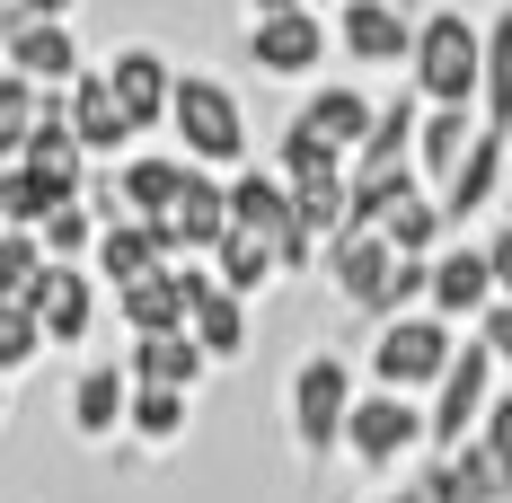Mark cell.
I'll use <instances>...</instances> for the list:
<instances>
[{"label": "cell", "mask_w": 512, "mask_h": 503, "mask_svg": "<svg viewBox=\"0 0 512 503\" xmlns=\"http://www.w3.org/2000/svg\"><path fill=\"white\" fill-rule=\"evenodd\" d=\"M504 168H512V133H495V124H477V142H468V159L433 186L442 195V212H451V230H468L486 203L504 195Z\"/></svg>", "instance_id": "cell-16"}, {"label": "cell", "mask_w": 512, "mask_h": 503, "mask_svg": "<svg viewBox=\"0 0 512 503\" xmlns=\"http://www.w3.org/2000/svg\"><path fill=\"white\" fill-rule=\"evenodd\" d=\"M354 362L345 353H301L292 362V389H283V424H292V451L301 459H336L345 451V415H354Z\"/></svg>", "instance_id": "cell-3"}, {"label": "cell", "mask_w": 512, "mask_h": 503, "mask_svg": "<svg viewBox=\"0 0 512 503\" xmlns=\"http://www.w3.org/2000/svg\"><path fill=\"white\" fill-rule=\"evenodd\" d=\"M415 486H424V503H512V486H504V468L486 459V442L424 451L415 459Z\"/></svg>", "instance_id": "cell-15"}, {"label": "cell", "mask_w": 512, "mask_h": 503, "mask_svg": "<svg viewBox=\"0 0 512 503\" xmlns=\"http://www.w3.org/2000/svg\"><path fill=\"white\" fill-rule=\"evenodd\" d=\"M159 230H168V248H177V256H212L221 239H230V177H221V168H195Z\"/></svg>", "instance_id": "cell-19"}, {"label": "cell", "mask_w": 512, "mask_h": 503, "mask_svg": "<svg viewBox=\"0 0 512 503\" xmlns=\"http://www.w3.org/2000/svg\"><path fill=\"white\" fill-rule=\"evenodd\" d=\"M186 177H195L186 151H124L115 159V195H124V212H142V221H168V203L186 195Z\"/></svg>", "instance_id": "cell-24"}, {"label": "cell", "mask_w": 512, "mask_h": 503, "mask_svg": "<svg viewBox=\"0 0 512 503\" xmlns=\"http://www.w3.org/2000/svg\"><path fill=\"white\" fill-rule=\"evenodd\" d=\"M477 124H486L477 106H424V133H415V177H424V186H442V177L468 159Z\"/></svg>", "instance_id": "cell-28"}, {"label": "cell", "mask_w": 512, "mask_h": 503, "mask_svg": "<svg viewBox=\"0 0 512 503\" xmlns=\"http://www.w3.org/2000/svg\"><path fill=\"white\" fill-rule=\"evenodd\" d=\"M177 274H186V327H195V345L212 353V362H239L248 353V309L239 292H221V274H212L204 256H177Z\"/></svg>", "instance_id": "cell-13"}, {"label": "cell", "mask_w": 512, "mask_h": 503, "mask_svg": "<svg viewBox=\"0 0 512 503\" xmlns=\"http://www.w3.org/2000/svg\"><path fill=\"white\" fill-rule=\"evenodd\" d=\"M124 371L151 380V389H204L212 353L195 345V327H177V336H124Z\"/></svg>", "instance_id": "cell-25"}, {"label": "cell", "mask_w": 512, "mask_h": 503, "mask_svg": "<svg viewBox=\"0 0 512 503\" xmlns=\"http://www.w3.org/2000/svg\"><path fill=\"white\" fill-rule=\"evenodd\" d=\"M98 71L115 80V98H124V115H133L142 133H159V124H168V106H177V62H168L159 45H115Z\"/></svg>", "instance_id": "cell-14"}, {"label": "cell", "mask_w": 512, "mask_h": 503, "mask_svg": "<svg viewBox=\"0 0 512 503\" xmlns=\"http://www.w3.org/2000/svg\"><path fill=\"white\" fill-rule=\"evenodd\" d=\"M98 283L106 292H124V283H142V274H159V265H177V248H168V230L159 221H142V212H124V221H106L98 230Z\"/></svg>", "instance_id": "cell-21"}, {"label": "cell", "mask_w": 512, "mask_h": 503, "mask_svg": "<svg viewBox=\"0 0 512 503\" xmlns=\"http://www.w3.org/2000/svg\"><path fill=\"white\" fill-rule=\"evenodd\" d=\"M124 415H133V371L124 362H80V380H71V433L106 451V442H124Z\"/></svg>", "instance_id": "cell-17"}, {"label": "cell", "mask_w": 512, "mask_h": 503, "mask_svg": "<svg viewBox=\"0 0 512 503\" xmlns=\"http://www.w3.org/2000/svg\"><path fill=\"white\" fill-rule=\"evenodd\" d=\"M318 265H327V283L345 292V309H362L371 327L389 318V283H398V248H389L380 230H336Z\"/></svg>", "instance_id": "cell-11"}, {"label": "cell", "mask_w": 512, "mask_h": 503, "mask_svg": "<svg viewBox=\"0 0 512 503\" xmlns=\"http://www.w3.org/2000/svg\"><path fill=\"white\" fill-rule=\"evenodd\" d=\"M71 195H89V177H62V168H36V159H0V230H45V212Z\"/></svg>", "instance_id": "cell-23"}, {"label": "cell", "mask_w": 512, "mask_h": 503, "mask_svg": "<svg viewBox=\"0 0 512 503\" xmlns=\"http://www.w3.org/2000/svg\"><path fill=\"white\" fill-rule=\"evenodd\" d=\"M309 9H336V0H309Z\"/></svg>", "instance_id": "cell-45"}, {"label": "cell", "mask_w": 512, "mask_h": 503, "mask_svg": "<svg viewBox=\"0 0 512 503\" xmlns=\"http://www.w3.org/2000/svg\"><path fill=\"white\" fill-rule=\"evenodd\" d=\"M53 89H36L27 71H9L0 62V159H27V142H36V115H45Z\"/></svg>", "instance_id": "cell-33"}, {"label": "cell", "mask_w": 512, "mask_h": 503, "mask_svg": "<svg viewBox=\"0 0 512 503\" xmlns=\"http://www.w3.org/2000/svg\"><path fill=\"white\" fill-rule=\"evenodd\" d=\"M380 503H424V486H415V477H407V486H389V495H380Z\"/></svg>", "instance_id": "cell-43"}, {"label": "cell", "mask_w": 512, "mask_h": 503, "mask_svg": "<svg viewBox=\"0 0 512 503\" xmlns=\"http://www.w3.org/2000/svg\"><path fill=\"white\" fill-rule=\"evenodd\" d=\"M186 424H195V389H151V380H133V415H124V442L133 451H177L186 442Z\"/></svg>", "instance_id": "cell-27"}, {"label": "cell", "mask_w": 512, "mask_h": 503, "mask_svg": "<svg viewBox=\"0 0 512 503\" xmlns=\"http://www.w3.org/2000/svg\"><path fill=\"white\" fill-rule=\"evenodd\" d=\"M301 124L318 133V142H327V151H345V159H354L362 142H371V124H380V98H371V89H354V80H309Z\"/></svg>", "instance_id": "cell-20"}, {"label": "cell", "mask_w": 512, "mask_h": 503, "mask_svg": "<svg viewBox=\"0 0 512 503\" xmlns=\"http://www.w3.org/2000/svg\"><path fill=\"white\" fill-rule=\"evenodd\" d=\"M168 133H177V151L195 159V168H248L256 133H248V106L239 89L221 80V71H177V106H168Z\"/></svg>", "instance_id": "cell-2"}, {"label": "cell", "mask_w": 512, "mask_h": 503, "mask_svg": "<svg viewBox=\"0 0 512 503\" xmlns=\"http://www.w3.org/2000/svg\"><path fill=\"white\" fill-rule=\"evenodd\" d=\"M398 9H415V0H398Z\"/></svg>", "instance_id": "cell-46"}, {"label": "cell", "mask_w": 512, "mask_h": 503, "mask_svg": "<svg viewBox=\"0 0 512 503\" xmlns=\"http://www.w3.org/2000/svg\"><path fill=\"white\" fill-rule=\"evenodd\" d=\"M71 98V124H80V142H89V159H124V151H142V124L124 115V98H115V80H106L98 62L62 89Z\"/></svg>", "instance_id": "cell-18"}, {"label": "cell", "mask_w": 512, "mask_h": 503, "mask_svg": "<svg viewBox=\"0 0 512 503\" xmlns=\"http://www.w3.org/2000/svg\"><path fill=\"white\" fill-rule=\"evenodd\" d=\"M115 318H124V336H177V327H186V274L159 265L142 283H124V292H115Z\"/></svg>", "instance_id": "cell-26"}, {"label": "cell", "mask_w": 512, "mask_h": 503, "mask_svg": "<svg viewBox=\"0 0 512 503\" xmlns=\"http://www.w3.org/2000/svg\"><path fill=\"white\" fill-rule=\"evenodd\" d=\"M45 353H53L45 318H36V309H27V301H0V371L18 380V371H36Z\"/></svg>", "instance_id": "cell-35"}, {"label": "cell", "mask_w": 512, "mask_h": 503, "mask_svg": "<svg viewBox=\"0 0 512 503\" xmlns=\"http://www.w3.org/2000/svg\"><path fill=\"white\" fill-rule=\"evenodd\" d=\"M98 203L89 195H71V203H53L45 212V230H36V239H45V256H62V265H89V256H98Z\"/></svg>", "instance_id": "cell-34"}, {"label": "cell", "mask_w": 512, "mask_h": 503, "mask_svg": "<svg viewBox=\"0 0 512 503\" xmlns=\"http://www.w3.org/2000/svg\"><path fill=\"white\" fill-rule=\"evenodd\" d=\"M415 133H424V98L415 89L380 98V124H371V142L354 151V168H415Z\"/></svg>", "instance_id": "cell-29"}, {"label": "cell", "mask_w": 512, "mask_h": 503, "mask_svg": "<svg viewBox=\"0 0 512 503\" xmlns=\"http://www.w3.org/2000/svg\"><path fill=\"white\" fill-rule=\"evenodd\" d=\"M477 115L495 133H512V0L486 18V89H477Z\"/></svg>", "instance_id": "cell-32"}, {"label": "cell", "mask_w": 512, "mask_h": 503, "mask_svg": "<svg viewBox=\"0 0 512 503\" xmlns=\"http://www.w3.org/2000/svg\"><path fill=\"white\" fill-rule=\"evenodd\" d=\"M477 336H486V353L512 371V301H486V318H477Z\"/></svg>", "instance_id": "cell-39"}, {"label": "cell", "mask_w": 512, "mask_h": 503, "mask_svg": "<svg viewBox=\"0 0 512 503\" xmlns=\"http://www.w3.org/2000/svg\"><path fill=\"white\" fill-rule=\"evenodd\" d=\"M451 353H460V327H451V318H433V309L380 318V327H371V389L433 398V380L451 371Z\"/></svg>", "instance_id": "cell-6"}, {"label": "cell", "mask_w": 512, "mask_h": 503, "mask_svg": "<svg viewBox=\"0 0 512 503\" xmlns=\"http://www.w3.org/2000/svg\"><path fill=\"white\" fill-rule=\"evenodd\" d=\"M477 442H486V459L504 468V486H512V389H495V406H486V424H477Z\"/></svg>", "instance_id": "cell-38"}, {"label": "cell", "mask_w": 512, "mask_h": 503, "mask_svg": "<svg viewBox=\"0 0 512 503\" xmlns=\"http://www.w3.org/2000/svg\"><path fill=\"white\" fill-rule=\"evenodd\" d=\"M0 18H80V0H9Z\"/></svg>", "instance_id": "cell-41"}, {"label": "cell", "mask_w": 512, "mask_h": 503, "mask_svg": "<svg viewBox=\"0 0 512 503\" xmlns=\"http://www.w3.org/2000/svg\"><path fill=\"white\" fill-rule=\"evenodd\" d=\"M204 265L221 274V292H239V301H256V292H274V283H283V256L265 248V239H248V230H230Z\"/></svg>", "instance_id": "cell-31"}, {"label": "cell", "mask_w": 512, "mask_h": 503, "mask_svg": "<svg viewBox=\"0 0 512 503\" xmlns=\"http://www.w3.org/2000/svg\"><path fill=\"white\" fill-rule=\"evenodd\" d=\"M486 301H504V292H495V265H486V239H477V248H442V256H433V301H424L433 318L477 327Z\"/></svg>", "instance_id": "cell-22"}, {"label": "cell", "mask_w": 512, "mask_h": 503, "mask_svg": "<svg viewBox=\"0 0 512 503\" xmlns=\"http://www.w3.org/2000/svg\"><path fill=\"white\" fill-rule=\"evenodd\" d=\"M230 230H248V239H265V248L283 256V274H309L318 265V239H309V221H301V203H292V177L283 168H230Z\"/></svg>", "instance_id": "cell-4"}, {"label": "cell", "mask_w": 512, "mask_h": 503, "mask_svg": "<svg viewBox=\"0 0 512 503\" xmlns=\"http://www.w3.org/2000/svg\"><path fill=\"white\" fill-rule=\"evenodd\" d=\"M486 265H495V292L512 301V221H504V230H486Z\"/></svg>", "instance_id": "cell-40"}, {"label": "cell", "mask_w": 512, "mask_h": 503, "mask_svg": "<svg viewBox=\"0 0 512 503\" xmlns=\"http://www.w3.org/2000/svg\"><path fill=\"white\" fill-rule=\"evenodd\" d=\"M495 380H504V362H495L486 336L468 327L460 353H451V371H442V380H433V398H424V415H433V451L477 442V424H486V406H495Z\"/></svg>", "instance_id": "cell-7"}, {"label": "cell", "mask_w": 512, "mask_h": 503, "mask_svg": "<svg viewBox=\"0 0 512 503\" xmlns=\"http://www.w3.org/2000/svg\"><path fill=\"white\" fill-rule=\"evenodd\" d=\"M27 309L45 318L53 353H80L89 336H98V309H106V283H98V265H62V256H45V274L27 283Z\"/></svg>", "instance_id": "cell-9"}, {"label": "cell", "mask_w": 512, "mask_h": 503, "mask_svg": "<svg viewBox=\"0 0 512 503\" xmlns=\"http://www.w3.org/2000/svg\"><path fill=\"white\" fill-rule=\"evenodd\" d=\"M0 424H9V371H0Z\"/></svg>", "instance_id": "cell-44"}, {"label": "cell", "mask_w": 512, "mask_h": 503, "mask_svg": "<svg viewBox=\"0 0 512 503\" xmlns=\"http://www.w3.org/2000/svg\"><path fill=\"white\" fill-rule=\"evenodd\" d=\"M0 9H9V0H0Z\"/></svg>", "instance_id": "cell-47"}, {"label": "cell", "mask_w": 512, "mask_h": 503, "mask_svg": "<svg viewBox=\"0 0 512 503\" xmlns=\"http://www.w3.org/2000/svg\"><path fill=\"white\" fill-rule=\"evenodd\" d=\"M327 45H336V18H327V9L248 18V62L265 80H318V71H327Z\"/></svg>", "instance_id": "cell-8"}, {"label": "cell", "mask_w": 512, "mask_h": 503, "mask_svg": "<svg viewBox=\"0 0 512 503\" xmlns=\"http://www.w3.org/2000/svg\"><path fill=\"white\" fill-rule=\"evenodd\" d=\"M36 274H45V239L36 230H0V301H27Z\"/></svg>", "instance_id": "cell-36"}, {"label": "cell", "mask_w": 512, "mask_h": 503, "mask_svg": "<svg viewBox=\"0 0 512 503\" xmlns=\"http://www.w3.org/2000/svg\"><path fill=\"white\" fill-rule=\"evenodd\" d=\"M274 9H309V0H248V18H274Z\"/></svg>", "instance_id": "cell-42"}, {"label": "cell", "mask_w": 512, "mask_h": 503, "mask_svg": "<svg viewBox=\"0 0 512 503\" xmlns=\"http://www.w3.org/2000/svg\"><path fill=\"white\" fill-rule=\"evenodd\" d=\"M424 451H433L424 398H407V389H362L354 398V415H345V459H354V468L389 477V468H415Z\"/></svg>", "instance_id": "cell-5"}, {"label": "cell", "mask_w": 512, "mask_h": 503, "mask_svg": "<svg viewBox=\"0 0 512 503\" xmlns=\"http://www.w3.org/2000/svg\"><path fill=\"white\" fill-rule=\"evenodd\" d=\"M0 62L27 71L36 89H71L89 71V53L71 36V18H0Z\"/></svg>", "instance_id": "cell-12"}, {"label": "cell", "mask_w": 512, "mask_h": 503, "mask_svg": "<svg viewBox=\"0 0 512 503\" xmlns=\"http://www.w3.org/2000/svg\"><path fill=\"white\" fill-rule=\"evenodd\" d=\"M274 168H283V177H309V168H345V151H327L301 115H292V124L274 133Z\"/></svg>", "instance_id": "cell-37"}, {"label": "cell", "mask_w": 512, "mask_h": 503, "mask_svg": "<svg viewBox=\"0 0 512 503\" xmlns=\"http://www.w3.org/2000/svg\"><path fill=\"white\" fill-rule=\"evenodd\" d=\"M327 18H336V45H345L354 71H407L415 9H398V0H336Z\"/></svg>", "instance_id": "cell-10"}, {"label": "cell", "mask_w": 512, "mask_h": 503, "mask_svg": "<svg viewBox=\"0 0 512 503\" xmlns=\"http://www.w3.org/2000/svg\"><path fill=\"white\" fill-rule=\"evenodd\" d=\"M407 89L424 106H477V89H486V27L468 9H424L415 18Z\"/></svg>", "instance_id": "cell-1"}, {"label": "cell", "mask_w": 512, "mask_h": 503, "mask_svg": "<svg viewBox=\"0 0 512 503\" xmlns=\"http://www.w3.org/2000/svg\"><path fill=\"white\" fill-rule=\"evenodd\" d=\"M380 239L398 256H442V239H451V212H442V195L433 186H415V195L389 203V221H380Z\"/></svg>", "instance_id": "cell-30"}]
</instances>
